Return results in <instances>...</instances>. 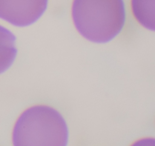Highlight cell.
I'll list each match as a JSON object with an SVG mask.
<instances>
[{
	"label": "cell",
	"instance_id": "cell-1",
	"mask_svg": "<svg viewBox=\"0 0 155 146\" xmlns=\"http://www.w3.org/2000/svg\"><path fill=\"white\" fill-rule=\"evenodd\" d=\"M70 13L79 34L97 44L111 41L126 23L123 0H72Z\"/></svg>",
	"mask_w": 155,
	"mask_h": 146
},
{
	"label": "cell",
	"instance_id": "cell-2",
	"mask_svg": "<svg viewBox=\"0 0 155 146\" xmlns=\"http://www.w3.org/2000/svg\"><path fill=\"white\" fill-rule=\"evenodd\" d=\"M14 145L68 144L69 130L62 114L47 104L27 108L17 119L12 130Z\"/></svg>",
	"mask_w": 155,
	"mask_h": 146
},
{
	"label": "cell",
	"instance_id": "cell-3",
	"mask_svg": "<svg viewBox=\"0 0 155 146\" xmlns=\"http://www.w3.org/2000/svg\"><path fill=\"white\" fill-rule=\"evenodd\" d=\"M49 0H0V19L18 28L29 27L46 13Z\"/></svg>",
	"mask_w": 155,
	"mask_h": 146
},
{
	"label": "cell",
	"instance_id": "cell-4",
	"mask_svg": "<svg viewBox=\"0 0 155 146\" xmlns=\"http://www.w3.org/2000/svg\"><path fill=\"white\" fill-rule=\"evenodd\" d=\"M18 56L17 39L7 28L0 25V75L8 70Z\"/></svg>",
	"mask_w": 155,
	"mask_h": 146
},
{
	"label": "cell",
	"instance_id": "cell-5",
	"mask_svg": "<svg viewBox=\"0 0 155 146\" xmlns=\"http://www.w3.org/2000/svg\"><path fill=\"white\" fill-rule=\"evenodd\" d=\"M130 10L141 27L155 31V0H130Z\"/></svg>",
	"mask_w": 155,
	"mask_h": 146
}]
</instances>
